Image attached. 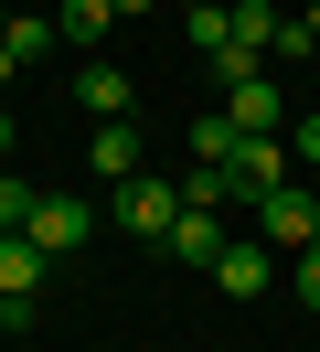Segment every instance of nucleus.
<instances>
[{
	"instance_id": "14",
	"label": "nucleus",
	"mask_w": 320,
	"mask_h": 352,
	"mask_svg": "<svg viewBox=\"0 0 320 352\" xmlns=\"http://www.w3.org/2000/svg\"><path fill=\"white\" fill-rule=\"evenodd\" d=\"M32 203H43L32 182H11V171H0V235H21V224H32Z\"/></svg>"
},
{
	"instance_id": "7",
	"label": "nucleus",
	"mask_w": 320,
	"mask_h": 352,
	"mask_svg": "<svg viewBox=\"0 0 320 352\" xmlns=\"http://www.w3.org/2000/svg\"><path fill=\"white\" fill-rule=\"evenodd\" d=\"M75 107L96 118V129H107V118H128V75H118V65H85V75H75Z\"/></svg>"
},
{
	"instance_id": "17",
	"label": "nucleus",
	"mask_w": 320,
	"mask_h": 352,
	"mask_svg": "<svg viewBox=\"0 0 320 352\" xmlns=\"http://www.w3.org/2000/svg\"><path fill=\"white\" fill-rule=\"evenodd\" d=\"M11 65H21V54H11V43H0V86H11Z\"/></svg>"
},
{
	"instance_id": "4",
	"label": "nucleus",
	"mask_w": 320,
	"mask_h": 352,
	"mask_svg": "<svg viewBox=\"0 0 320 352\" xmlns=\"http://www.w3.org/2000/svg\"><path fill=\"white\" fill-rule=\"evenodd\" d=\"M224 118H235L246 139H277V129H288V86H277V65L246 75V86H224Z\"/></svg>"
},
{
	"instance_id": "19",
	"label": "nucleus",
	"mask_w": 320,
	"mask_h": 352,
	"mask_svg": "<svg viewBox=\"0 0 320 352\" xmlns=\"http://www.w3.org/2000/svg\"><path fill=\"white\" fill-rule=\"evenodd\" d=\"M299 22H310V43H320V0H310V11H299Z\"/></svg>"
},
{
	"instance_id": "10",
	"label": "nucleus",
	"mask_w": 320,
	"mask_h": 352,
	"mask_svg": "<svg viewBox=\"0 0 320 352\" xmlns=\"http://www.w3.org/2000/svg\"><path fill=\"white\" fill-rule=\"evenodd\" d=\"M54 22L75 32V43H96V32H118L128 11H118V0H54Z\"/></svg>"
},
{
	"instance_id": "5",
	"label": "nucleus",
	"mask_w": 320,
	"mask_h": 352,
	"mask_svg": "<svg viewBox=\"0 0 320 352\" xmlns=\"http://www.w3.org/2000/svg\"><path fill=\"white\" fill-rule=\"evenodd\" d=\"M267 278H277V245H267V235H224V256H213V288H224V299H256Z\"/></svg>"
},
{
	"instance_id": "3",
	"label": "nucleus",
	"mask_w": 320,
	"mask_h": 352,
	"mask_svg": "<svg viewBox=\"0 0 320 352\" xmlns=\"http://www.w3.org/2000/svg\"><path fill=\"white\" fill-rule=\"evenodd\" d=\"M192 203H182V182H118V224L128 235H160L171 245V224H182Z\"/></svg>"
},
{
	"instance_id": "8",
	"label": "nucleus",
	"mask_w": 320,
	"mask_h": 352,
	"mask_svg": "<svg viewBox=\"0 0 320 352\" xmlns=\"http://www.w3.org/2000/svg\"><path fill=\"white\" fill-rule=\"evenodd\" d=\"M32 278H43V245L32 235H0V299H32Z\"/></svg>"
},
{
	"instance_id": "15",
	"label": "nucleus",
	"mask_w": 320,
	"mask_h": 352,
	"mask_svg": "<svg viewBox=\"0 0 320 352\" xmlns=\"http://www.w3.org/2000/svg\"><path fill=\"white\" fill-rule=\"evenodd\" d=\"M288 160H299V171H320V107H299V139H288Z\"/></svg>"
},
{
	"instance_id": "9",
	"label": "nucleus",
	"mask_w": 320,
	"mask_h": 352,
	"mask_svg": "<svg viewBox=\"0 0 320 352\" xmlns=\"http://www.w3.org/2000/svg\"><path fill=\"white\" fill-rule=\"evenodd\" d=\"M235 139H246V129H235L224 107H203V118H192V160H203V171H224V160H235Z\"/></svg>"
},
{
	"instance_id": "12",
	"label": "nucleus",
	"mask_w": 320,
	"mask_h": 352,
	"mask_svg": "<svg viewBox=\"0 0 320 352\" xmlns=\"http://www.w3.org/2000/svg\"><path fill=\"white\" fill-rule=\"evenodd\" d=\"M54 32H64L54 11H11V32H0V43H11L21 65H43V54H54Z\"/></svg>"
},
{
	"instance_id": "20",
	"label": "nucleus",
	"mask_w": 320,
	"mask_h": 352,
	"mask_svg": "<svg viewBox=\"0 0 320 352\" xmlns=\"http://www.w3.org/2000/svg\"><path fill=\"white\" fill-rule=\"evenodd\" d=\"M182 11H213V0H182Z\"/></svg>"
},
{
	"instance_id": "2",
	"label": "nucleus",
	"mask_w": 320,
	"mask_h": 352,
	"mask_svg": "<svg viewBox=\"0 0 320 352\" xmlns=\"http://www.w3.org/2000/svg\"><path fill=\"white\" fill-rule=\"evenodd\" d=\"M21 235H32L43 256H75V245L96 235V203H85V192H43V203H32V224H21Z\"/></svg>"
},
{
	"instance_id": "6",
	"label": "nucleus",
	"mask_w": 320,
	"mask_h": 352,
	"mask_svg": "<svg viewBox=\"0 0 320 352\" xmlns=\"http://www.w3.org/2000/svg\"><path fill=\"white\" fill-rule=\"evenodd\" d=\"M85 171H96V182H139V129H128V118H107L96 150H85Z\"/></svg>"
},
{
	"instance_id": "1",
	"label": "nucleus",
	"mask_w": 320,
	"mask_h": 352,
	"mask_svg": "<svg viewBox=\"0 0 320 352\" xmlns=\"http://www.w3.org/2000/svg\"><path fill=\"white\" fill-rule=\"evenodd\" d=\"M256 235H267L277 256H310V245H320V192H310V182H277V192L256 203Z\"/></svg>"
},
{
	"instance_id": "13",
	"label": "nucleus",
	"mask_w": 320,
	"mask_h": 352,
	"mask_svg": "<svg viewBox=\"0 0 320 352\" xmlns=\"http://www.w3.org/2000/svg\"><path fill=\"white\" fill-rule=\"evenodd\" d=\"M171 256H192V267H213V256H224V235H213V214H203V203L171 224Z\"/></svg>"
},
{
	"instance_id": "16",
	"label": "nucleus",
	"mask_w": 320,
	"mask_h": 352,
	"mask_svg": "<svg viewBox=\"0 0 320 352\" xmlns=\"http://www.w3.org/2000/svg\"><path fill=\"white\" fill-rule=\"evenodd\" d=\"M299 299L320 309V245H310V256H299Z\"/></svg>"
},
{
	"instance_id": "18",
	"label": "nucleus",
	"mask_w": 320,
	"mask_h": 352,
	"mask_svg": "<svg viewBox=\"0 0 320 352\" xmlns=\"http://www.w3.org/2000/svg\"><path fill=\"white\" fill-rule=\"evenodd\" d=\"M0 160H11V107H0Z\"/></svg>"
},
{
	"instance_id": "11",
	"label": "nucleus",
	"mask_w": 320,
	"mask_h": 352,
	"mask_svg": "<svg viewBox=\"0 0 320 352\" xmlns=\"http://www.w3.org/2000/svg\"><path fill=\"white\" fill-rule=\"evenodd\" d=\"M224 11H235V43L277 54V32H288V11H267V0H224Z\"/></svg>"
}]
</instances>
